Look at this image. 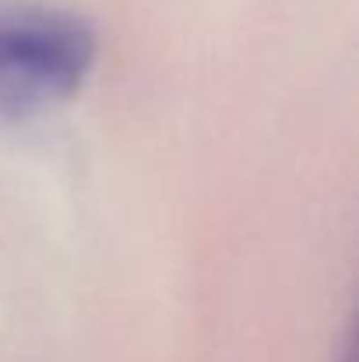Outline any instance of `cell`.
Masks as SVG:
<instances>
[{"label":"cell","mask_w":359,"mask_h":362,"mask_svg":"<svg viewBox=\"0 0 359 362\" xmlns=\"http://www.w3.org/2000/svg\"><path fill=\"white\" fill-rule=\"evenodd\" d=\"M99 57L96 28L64 7L0 0V113L25 117L71 99Z\"/></svg>","instance_id":"obj_1"},{"label":"cell","mask_w":359,"mask_h":362,"mask_svg":"<svg viewBox=\"0 0 359 362\" xmlns=\"http://www.w3.org/2000/svg\"><path fill=\"white\" fill-rule=\"evenodd\" d=\"M346 362H349V359H346Z\"/></svg>","instance_id":"obj_2"}]
</instances>
